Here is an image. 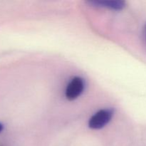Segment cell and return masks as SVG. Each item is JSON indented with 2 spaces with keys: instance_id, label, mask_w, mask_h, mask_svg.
<instances>
[{
  "instance_id": "cell-1",
  "label": "cell",
  "mask_w": 146,
  "mask_h": 146,
  "mask_svg": "<svg viewBox=\"0 0 146 146\" xmlns=\"http://www.w3.org/2000/svg\"><path fill=\"white\" fill-rule=\"evenodd\" d=\"M113 115L114 110L112 108L100 110L91 117L88 121V126L91 129H101L111 121Z\"/></svg>"
},
{
  "instance_id": "cell-2",
  "label": "cell",
  "mask_w": 146,
  "mask_h": 146,
  "mask_svg": "<svg viewBox=\"0 0 146 146\" xmlns=\"http://www.w3.org/2000/svg\"><path fill=\"white\" fill-rule=\"evenodd\" d=\"M85 89V81L81 77H74L71 80L66 88V97L69 101L78 98Z\"/></svg>"
},
{
  "instance_id": "cell-3",
  "label": "cell",
  "mask_w": 146,
  "mask_h": 146,
  "mask_svg": "<svg viewBox=\"0 0 146 146\" xmlns=\"http://www.w3.org/2000/svg\"><path fill=\"white\" fill-rule=\"evenodd\" d=\"M88 3L93 7L112 10H121L125 7V2L121 0H95L89 1Z\"/></svg>"
},
{
  "instance_id": "cell-4",
  "label": "cell",
  "mask_w": 146,
  "mask_h": 146,
  "mask_svg": "<svg viewBox=\"0 0 146 146\" xmlns=\"http://www.w3.org/2000/svg\"><path fill=\"white\" fill-rule=\"evenodd\" d=\"M143 35H144V38L145 40V42H146V24L144 27V31H143Z\"/></svg>"
},
{
  "instance_id": "cell-5",
  "label": "cell",
  "mask_w": 146,
  "mask_h": 146,
  "mask_svg": "<svg viewBox=\"0 0 146 146\" xmlns=\"http://www.w3.org/2000/svg\"><path fill=\"white\" fill-rule=\"evenodd\" d=\"M3 129H4V125H3L2 123H0V133H1V131H3Z\"/></svg>"
}]
</instances>
